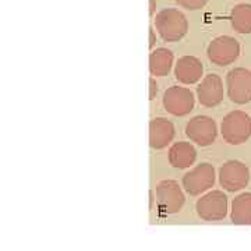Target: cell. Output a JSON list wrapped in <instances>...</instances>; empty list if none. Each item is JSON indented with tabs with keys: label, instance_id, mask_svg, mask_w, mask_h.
<instances>
[{
	"label": "cell",
	"instance_id": "6da1fadb",
	"mask_svg": "<svg viewBox=\"0 0 251 251\" xmlns=\"http://www.w3.org/2000/svg\"><path fill=\"white\" fill-rule=\"evenodd\" d=\"M155 28L165 42H176L187 34V17L176 9H165L155 17Z\"/></svg>",
	"mask_w": 251,
	"mask_h": 251
},
{
	"label": "cell",
	"instance_id": "7a4b0ae2",
	"mask_svg": "<svg viewBox=\"0 0 251 251\" xmlns=\"http://www.w3.org/2000/svg\"><path fill=\"white\" fill-rule=\"evenodd\" d=\"M221 130L226 143L240 145L251 137V117L243 110H233L224 117Z\"/></svg>",
	"mask_w": 251,
	"mask_h": 251
},
{
	"label": "cell",
	"instance_id": "3957f363",
	"mask_svg": "<svg viewBox=\"0 0 251 251\" xmlns=\"http://www.w3.org/2000/svg\"><path fill=\"white\" fill-rule=\"evenodd\" d=\"M155 200L161 214L172 215L181 209L184 204V194L177 181L162 180L155 188Z\"/></svg>",
	"mask_w": 251,
	"mask_h": 251
},
{
	"label": "cell",
	"instance_id": "277c9868",
	"mask_svg": "<svg viewBox=\"0 0 251 251\" xmlns=\"http://www.w3.org/2000/svg\"><path fill=\"white\" fill-rule=\"evenodd\" d=\"M208 59L216 66H229L237 60L240 54V44L233 36L222 35L215 38L208 46Z\"/></svg>",
	"mask_w": 251,
	"mask_h": 251
},
{
	"label": "cell",
	"instance_id": "5b68a950",
	"mask_svg": "<svg viewBox=\"0 0 251 251\" xmlns=\"http://www.w3.org/2000/svg\"><path fill=\"white\" fill-rule=\"evenodd\" d=\"M226 90L232 102L244 105L251 100V72L237 67L226 75Z\"/></svg>",
	"mask_w": 251,
	"mask_h": 251
},
{
	"label": "cell",
	"instance_id": "8992f818",
	"mask_svg": "<svg viewBox=\"0 0 251 251\" xmlns=\"http://www.w3.org/2000/svg\"><path fill=\"white\" fill-rule=\"evenodd\" d=\"M162 102L168 113L179 117L187 116L196 105L194 94L186 87L179 85H173L165 91Z\"/></svg>",
	"mask_w": 251,
	"mask_h": 251
},
{
	"label": "cell",
	"instance_id": "52a82bcc",
	"mask_svg": "<svg viewBox=\"0 0 251 251\" xmlns=\"http://www.w3.org/2000/svg\"><path fill=\"white\" fill-rule=\"evenodd\" d=\"M215 184V169L209 163H201L187 172L183 177V187L190 196H200Z\"/></svg>",
	"mask_w": 251,
	"mask_h": 251
},
{
	"label": "cell",
	"instance_id": "ba28073f",
	"mask_svg": "<svg viewBox=\"0 0 251 251\" xmlns=\"http://www.w3.org/2000/svg\"><path fill=\"white\" fill-rule=\"evenodd\" d=\"M197 214L201 219L214 222L227 215V197L224 191L214 190L197 201Z\"/></svg>",
	"mask_w": 251,
	"mask_h": 251
},
{
	"label": "cell",
	"instance_id": "9c48e42d",
	"mask_svg": "<svg viewBox=\"0 0 251 251\" xmlns=\"http://www.w3.org/2000/svg\"><path fill=\"white\" fill-rule=\"evenodd\" d=\"M250 181L249 168L239 161H229L219 169V183L227 191L243 190Z\"/></svg>",
	"mask_w": 251,
	"mask_h": 251
},
{
	"label": "cell",
	"instance_id": "30bf717a",
	"mask_svg": "<svg viewBox=\"0 0 251 251\" xmlns=\"http://www.w3.org/2000/svg\"><path fill=\"white\" fill-rule=\"evenodd\" d=\"M186 135L201 147H208L214 143L218 135V127L214 119L208 116L193 117L186 126Z\"/></svg>",
	"mask_w": 251,
	"mask_h": 251
},
{
	"label": "cell",
	"instance_id": "8fae6325",
	"mask_svg": "<svg viewBox=\"0 0 251 251\" xmlns=\"http://www.w3.org/2000/svg\"><path fill=\"white\" fill-rule=\"evenodd\" d=\"M197 98L205 108H215L224 100V82L218 74H208L197 87Z\"/></svg>",
	"mask_w": 251,
	"mask_h": 251
},
{
	"label": "cell",
	"instance_id": "7c38bea8",
	"mask_svg": "<svg viewBox=\"0 0 251 251\" xmlns=\"http://www.w3.org/2000/svg\"><path fill=\"white\" fill-rule=\"evenodd\" d=\"M175 126L165 117H156L150 123V145L153 150L166 148L175 138Z\"/></svg>",
	"mask_w": 251,
	"mask_h": 251
},
{
	"label": "cell",
	"instance_id": "4fadbf2b",
	"mask_svg": "<svg viewBox=\"0 0 251 251\" xmlns=\"http://www.w3.org/2000/svg\"><path fill=\"white\" fill-rule=\"evenodd\" d=\"M204 73V67L202 63L198 60L194 56H183L180 57L176 67H175V77L176 80L181 82V84H196L201 80Z\"/></svg>",
	"mask_w": 251,
	"mask_h": 251
},
{
	"label": "cell",
	"instance_id": "5bb4252c",
	"mask_svg": "<svg viewBox=\"0 0 251 251\" xmlns=\"http://www.w3.org/2000/svg\"><path fill=\"white\" fill-rule=\"evenodd\" d=\"M197 159V151L190 143H175L169 150V163L176 169H187Z\"/></svg>",
	"mask_w": 251,
	"mask_h": 251
},
{
	"label": "cell",
	"instance_id": "9a60e30c",
	"mask_svg": "<svg viewBox=\"0 0 251 251\" xmlns=\"http://www.w3.org/2000/svg\"><path fill=\"white\" fill-rule=\"evenodd\" d=\"M173 66V53L166 48H158L150 54V72L156 77L168 75Z\"/></svg>",
	"mask_w": 251,
	"mask_h": 251
},
{
	"label": "cell",
	"instance_id": "2e32d148",
	"mask_svg": "<svg viewBox=\"0 0 251 251\" xmlns=\"http://www.w3.org/2000/svg\"><path fill=\"white\" fill-rule=\"evenodd\" d=\"M230 219L236 225H251V193H243L232 201Z\"/></svg>",
	"mask_w": 251,
	"mask_h": 251
},
{
	"label": "cell",
	"instance_id": "e0dca14e",
	"mask_svg": "<svg viewBox=\"0 0 251 251\" xmlns=\"http://www.w3.org/2000/svg\"><path fill=\"white\" fill-rule=\"evenodd\" d=\"M230 24L236 32L239 34H250L251 32V4L240 3L236 4L230 11Z\"/></svg>",
	"mask_w": 251,
	"mask_h": 251
},
{
	"label": "cell",
	"instance_id": "ac0fdd59",
	"mask_svg": "<svg viewBox=\"0 0 251 251\" xmlns=\"http://www.w3.org/2000/svg\"><path fill=\"white\" fill-rule=\"evenodd\" d=\"M180 7L187 10H200L206 4L208 0H175Z\"/></svg>",
	"mask_w": 251,
	"mask_h": 251
},
{
	"label": "cell",
	"instance_id": "d6986e66",
	"mask_svg": "<svg viewBox=\"0 0 251 251\" xmlns=\"http://www.w3.org/2000/svg\"><path fill=\"white\" fill-rule=\"evenodd\" d=\"M156 94H158V84H156V81L155 78H150V100H152L156 97Z\"/></svg>",
	"mask_w": 251,
	"mask_h": 251
},
{
	"label": "cell",
	"instance_id": "ffe728a7",
	"mask_svg": "<svg viewBox=\"0 0 251 251\" xmlns=\"http://www.w3.org/2000/svg\"><path fill=\"white\" fill-rule=\"evenodd\" d=\"M155 42H156V38H155V31L153 28H150V49H152L155 46Z\"/></svg>",
	"mask_w": 251,
	"mask_h": 251
},
{
	"label": "cell",
	"instance_id": "44dd1931",
	"mask_svg": "<svg viewBox=\"0 0 251 251\" xmlns=\"http://www.w3.org/2000/svg\"><path fill=\"white\" fill-rule=\"evenodd\" d=\"M155 11H156V1L155 0H150V16L151 17L155 16Z\"/></svg>",
	"mask_w": 251,
	"mask_h": 251
}]
</instances>
